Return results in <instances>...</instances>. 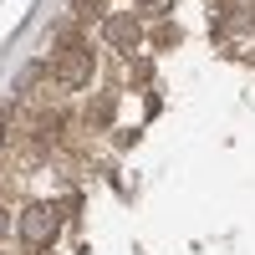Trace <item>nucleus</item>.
Returning <instances> with one entry per match:
<instances>
[{
  "label": "nucleus",
  "instance_id": "nucleus-1",
  "mask_svg": "<svg viewBox=\"0 0 255 255\" xmlns=\"http://www.w3.org/2000/svg\"><path fill=\"white\" fill-rule=\"evenodd\" d=\"M46 72H51V82H56L61 92H82V87L97 77V56H92L87 41H82L77 26H72V31H56L51 56H46Z\"/></svg>",
  "mask_w": 255,
  "mask_h": 255
},
{
  "label": "nucleus",
  "instance_id": "nucleus-2",
  "mask_svg": "<svg viewBox=\"0 0 255 255\" xmlns=\"http://www.w3.org/2000/svg\"><path fill=\"white\" fill-rule=\"evenodd\" d=\"M61 220H67V209H61V199H36V204H26L15 215V240H20V250H46L56 235H61Z\"/></svg>",
  "mask_w": 255,
  "mask_h": 255
},
{
  "label": "nucleus",
  "instance_id": "nucleus-3",
  "mask_svg": "<svg viewBox=\"0 0 255 255\" xmlns=\"http://www.w3.org/2000/svg\"><path fill=\"white\" fill-rule=\"evenodd\" d=\"M102 41L113 51H138L143 46V20L138 15H108L102 20Z\"/></svg>",
  "mask_w": 255,
  "mask_h": 255
},
{
  "label": "nucleus",
  "instance_id": "nucleus-4",
  "mask_svg": "<svg viewBox=\"0 0 255 255\" xmlns=\"http://www.w3.org/2000/svg\"><path fill=\"white\" fill-rule=\"evenodd\" d=\"M82 123H87V128H108L113 123V92H97L87 102V113H82Z\"/></svg>",
  "mask_w": 255,
  "mask_h": 255
},
{
  "label": "nucleus",
  "instance_id": "nucleus-5",
  "mask_svg": "<svg viewBox=\"0 0 255 255\" xmlns=\"http://www.w3.org/2000/svg\"><path fill=\"white\" fill-rule=\"evenodd\" d=\"M174 41H179V26H158L153 31V46H174Z\"/></svg>",
  "mask_w": 255,
  "mask_h": 255
},
{
  "label": "nucleus",
  "instance_id": "nucleus-6",
  "mask_svg": "<svg viewBox=\"0 0 255 255\" xmlns=\"http://www.w3.org/2000/svg\"><path fill=\"white\" fill-rule=\"evenodd\" d=\"M138 5H143V10H168L174 0H138Z\"/></svg>",
  "mask_w": 255,
  "mask_h": 255
},
{
  "label": "nucleus",
  "instance_id": "nucleus-7",
  "mask_svg": "<svg viewBox=\"0 0 255 255\" xmlns=\"http://www.w3.org/2000/svg\"><path fill=\"white\" fill-rule=\"evenodd\" d=\"M0 255H10V250H0Z\"/></svg>",
  "mask_w": 255,
  "mask_h": 255
}]
</instances>
